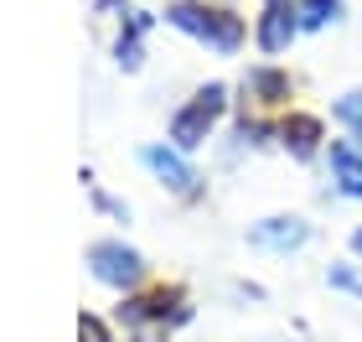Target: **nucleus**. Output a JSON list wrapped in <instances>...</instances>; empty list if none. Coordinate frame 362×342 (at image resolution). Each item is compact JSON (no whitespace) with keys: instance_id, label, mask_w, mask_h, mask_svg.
I'll use <instances>...</instances> for the list:
<instances>
[{"instance_id":"obj_1","label":"nucleus","mask_w":362,"mask_h":342,"mask_svg":"<svg viewBox=\"0 0 362 342\" xmlns=\"http://www.w3.org/2000/svg\"><path fill=\"white\" fill-rule=\"evenodd\" d=\"M171 21L181 31H192V37H202L207 47H218V52H233L243 42V21L223 6H192V0H181V6H171Z\"/></svg>"},{"instance_id":"obj_2","label":"nucleus","mask_w":362,"mask_h":342,"mask_svg":"<svg viewBox=\"0 0 362 342\" xmlns=\"http://www.w3.org/2000/svg\"><path fill=\"white\" fill-rule=\"evenodd\" d=\"M223 104H228V93H223V84H207L197 99L187 104L171 120V140L181 145V151H197V145L207 140V130L218 125V114H223Z\"/></svg>"},{"instance_id":"obj_3","label":"nucleus","mask_w":362,"mask_h":342,"mask_svg":"<svg viewBox=\"0 0 362 342\" xmlns=\"http://www.w3.org/2000/svg\"><path fill=\"white\" fill-rule=\"evenodd\" d=\"M88 265H93L98 280H109V285H129V280L140 275V254H135V249H124V244H93Z\"/></svg>"},{"instance_id":"obj_4","label":"nucleus","mask_w":362,"mask_h":342,"mask_svg":"<svg viewBox=\"0 0 362 342\" xmlns=\"http://www.w3.org/2000/svg\"><path fill=\"white\" fill-rule=\"evenodd\" d=\"M295 16H300L295 0H269V6H264V21H259V47H264V52H285V47H290L295 26H300Z\"/></svg>"},{"instance_id":"obj_5","label":"nucleus","mask_w":362,"mask_h":342,"mask_svg":"<svg viewBox=\"0 0 362 342\" xmlns=\"http://www.w3.org/2000/svg\"><path fill=\"white\" fill-rule=\"evenodd\" d=\"M145 166H151V171H156L171 192H181V198H192V192H197L192 166H187V161H181L176 151H166V145H151V151H145Z\"/></svg>"},{"instance_id":"obj_6","label":"nucleus","mask_w":362,"mask_h":342,"mask_svg":"<svg viewBox=\"0 0 362 342\" xmlns=\"http://www.w3.org/2000/svg\"><path fill=\"white\" fill-rule=\"evenodd\" d=\"M249 239L259 244V249H279V254H285V249H300V244L310 239V228L300 218H264Z\"/></svg>"},{"instance_id":"obj_7","label":"nucleus","mask_w":362,"mask_h":342,"mask_svg":"<svg viewBox=\"0 0 362 342\" xmlns=\"http://www.w3.org/2000/svg\"><path fill=\"white\" fill-rule=\"evenodd\" d=\"M332 176L347 198H362V140H337L332 145Z\"/></svg>"},{"instance_id":"obj_8","label":"nucleus","mask_w":362,"mask_h":342,"mask_svg":"<svg viewBox=\"0 0 362 342\" xmlns=\"http://www.w3.org/2000/svg\"><path fill=\"white\" fill-rule=\"evenodd\" d=\"M129 317L135 321H181L187 312H181V290H151V296H140V301H129Z\"/></svg>"},{"instance_id":"obj_9","label":"nucleus","mask_w":362,"mask_h":342,"mask_svg":"<svg viewBox=\"0 0 362 342\" xmlns=\"http://www.w3.org/2000/svg\"><path fill=\"white\" fill-rule=\"evenodd\" d=\"M279 135H285V145L295 156H310L321 145V120H310V114H290V120L279 125Z\"/></svg>"},{"instance_id":"obj_10","label":"nucleus","mask_w":362,"mask_h":342,"mask_svg":"<svg viewBox=\"0 0 362 342\" xmlns=\"http://www.w3.org/2000/svg\"><path fill=\"white\" fill-rule=\"evenodd\" d=\"M295 6H300V26H326V21H337L341 0H295Z\"/></svg>"},{"instance_id":"obj_11","label":"nucleus","mask_w":362,"mask_h":342,"mask_svg":"<svg viewBox=\"0 0 362 342\" xmlns=\"http://www.w3.org/2000/svg\"><path fill=\"white\" fill-rule=\"evenodd\" d=\"M337 120L362 140V93H341V99H337Z\"/></svg>"},{"instance_id":"obj_12","label":"nucleus","mask_w":362,"mask_h":342,"mask_svg":"<svg viewBox=\"0 0 362 342\" xmlns=\"http://www.w3.org/2000/svg\"><path fill=\"white\" fill-rule=\"evenodd\" d=\"M78 342H109L104 321H98V317H78Z\"/></svg>"},{"instance_id":"obj_13","label":"nucleus","mask_w":362,"mask_h":342,"mask_svg":"<svg viewBox=\"0 0 362 342\" xmlns=\"http://www.w3.org/2000/svg\"><path fill=\"white\" fill-rule=\"evenodd\" d=\"M352 249H357V254H362V228H357V234H352Z\"/></svg>"}]
</instances>
